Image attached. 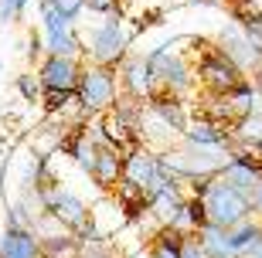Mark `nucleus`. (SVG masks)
Listing matches in <instances>:
<instances>
[{
  "mask_svg": "<svg viewBox=\"0 0 262 258\" xmlns=\"http://www.w3.org/2000/svg\"><path fill=\"white\" fill-rule=\"evenodd\" d=\"M201 201H204V210H208V224H218V228H235V224L252 218V201L245 194H238L235 187L222 183L218 177H211Z\"/></svg>",
  "mask_w": 262,
  "mask_h": 258,
  "instance_id": "obj_5",
  "label": "nucleus"
},
{
  "mask_svg": "<svg viewBox=\"0 0 262 258\" xmlns=\"http://www.w3.org/2000/svg\"><path fill=\"white\" fill-rule=\"evenodd\" d=\"M78 255H82V245L75 241L72 231H58V234L41 238V258H78Z\"/></svg>",
  "mask_w": 262,
  "mask_h": 258,
  "instance_id": "obj_17",
  "label": "nucleus"
},
{
  "mask_svg": "<svg viewBox=\"0 0 262 258\" xmlns=\"http://www.w3.org/2000/svg\"><path fill=\"white\" fill-rule=\"evenodd\" d=\"M259 160H262V146H259Z\"/></svg>",
  "mask_w": 262,
  "mask_h": 258,
  "instance_id": "obj_31",
  "label": "nucleus"
},
{
  "mask_svg": "<svg viewBox=\"0 0 262 258\" xmlns=\"http://www.w3.org/2000/svg\"><path fill=\"white\" fill-rule=\"evenodd\" d=\"M24 17V7L20 0H0V24H14V20Z\"/></svg>",
  "mask_w": 262,
  "mask_h": 258,
  "instance_id": "obj_24",
  "label": "nucleus"
},
{
  "mask_svg": "<svg viewBox=\"0 0 262 258\" xmlns=\"http://www.w3.org/2000/svg\"><path fill=\"white\" fill-rule=\"evenodd\" d=\"M133 34H136V28H129L123 14H106V20H99L96 28H89L82 34V61L119 68L123 58L129 55Z\"/></svg>",
  "mask_w": 262,
  "mask_h": 258,
  "instance_id": "obj_2",
  "label": "nucleus"
},
{
  "mask_svg": "<svg viewBox=\"0 0 262 258\" xmlns=\"http://www.w3.org/2000/svg\"><path fill=\"white\" fill-rule=\"evenodd\" d=\"M242 258H262V238L255 241V245H252V248H249V251H245Z\"/></svg>",
  "mask_w": 262,
  "mask_h": 258,
  "instance_id": "obj_28",
  "label": "nucleus"
},
{
  "mask_svg": "<svg viewBox=\"0 0 262 258\" xmlns=\"http://www.w3.org/2000/svg\"><path fill=\"white\" fill-rule=\"evenodd\" d=\"M38 20H41V31H68V28H75V20L68 17V14H61L51 0H38Z\"/></svg>",
  "mask_w": 262,
  "mask_h": 258,
  "instance_id": "obj_20",
  "label": "nucleus"
},
{
  "mask_svg": "<svg viewBox=\"0 0 262 258\" xmlns=\"http://www.w3.org/2000/svg\"><path fill=\"white\" fill-rule=\"evenodd\" d=\"M78 109L85 119H96V115L109 112L113 105L119 102V75L116 68L106 65H92V61H82V75H78Z\"/></svg>",
  "mask_w": 262,
  "mask_h": 258,
  "instance_id": "obj_4",
  "label": "nucleus"
},
{
  "mask_svg": "<svg viewBox=\"0 0 262 258\" xmlns=\"http://www.w3.org/2000/svg\"><path fill=\"white\" fill-rule=\"evenodd\" d=\"M34 75L41 78V88H75L78 75H82V58L45 55Z\"/></svg>",
  "mask_w": 262,
  "mask_h": 258,
  "instance_id": "obj_10",
  "label": "nucleus"
},
{
  "mask_svg": "<svg viewBox=\"0 0 262 258\" xmlns=\"http://www.w3.org/2000/svg\"><path fill=\"white\" fill-rule=\"evenodd\" d=\"M259 238H262V221L255 218V214H252L249 221H242V224L228 228V241H232V251H235L238 258H242L245 251L252 248V245H255Z\"/></svg>",
  "mask_w": 262,
  "mask_h": 258,
  "instance_id": "obj_18",
  "label": "nucleus"
},
{
  "mask_svg": "<svg viewBox=\"0 0 262 258\" xmlns=\"http://www.w3.org/2000/svg\"><path fill=\"white\" fill-rule=\"evenodd\" d=\"M85 4L89 14H99V17H106V14H119L123 7V0H82Z\"/></svg>",
  "mask_w": 262,
  "mask_h": 258,
  "instance_id": "obj_23",
  "label": "nucleus"
},
{
  "mask_svg": "<svg viewBox=\"0 0 262 258\" xmlns=\"http://www.w3.org/2000/svg\"><path fill=\"white\" fill-rule=\"evenodd\" d=\"M214 44H218V48L225 51V55L232 58L235 65L242 68L245 75H249V72H252L255 65H259V51L252 48V44H249V41H245V34H242V28H238V24H228V28L222 31V34H218V41H214Z\"/></svg>",
  "mask_w": 262,
  "mask_h": 258,
  "instance_id": "obj_13",
  "label": "nucleus"
},
{
  "mask_svg": "<svg viewBox=\"0 0 262 258\" xmlns=\"http://www.w3.org/2000/svg\"><path fill=\"white\" fill-rule=\"evenodd\" d=\"M45 55H65V58H82V34L75 28L68 31H41Z\"/></svg>",
  "mask_w": 262,
  "mask_h": 258,
  "instance_id": "obj_15",
  "label": "nucleus"
},
{
  "mask_svg": "<svg viewBox=\"0 0 262 258\" xmlns=\"http://www.w3.org/2000/svg\"><path fill=\"white\" fill-rule=\"evenodd\" d=\"M184 38H174L154 48L146 55V65H150V75H154V88L164 92V96H177L187 99L194 92L198 78H194V48H181Z\"/></svg>",
  "mask_w": 262,
  "mask_h": 258,
  "instance_id": "obj_1",
  "label": "nucleus"
},
{
  "mask_svg": "<svg viewBox=\"0 0 262 258\" xmlns=\"http://www.w3.org/2000/svg\"><path fill=\"white\" fill-rule=\"evenodd\" d=\"M51 4H55L61 14H68L72 20H78L82 14H85V4H82V0H51Z\"/></svg>",
  "mask_w": 262,
  "mask_h": 258,
  "instance_id": "obj_26",
  "label": "nucleus"
},
{
  "mask_svg": "<svg viewBox=\"0 0 262 258\" xmlns=\"http://www.w3.org/2000/svg\"><path fill=\"white\" fill-rule=\"evenodd\" d=\"M194 78L204 96H232L242 82H249V75L218 44L198 38H194Z\"/></svg>",
  "mask_w": 262,
  "mask_h": 258,
  "instance_id": "obj_3",
  "label": "nucleus"
},
{
  "mask_svg": "<svg viewBox=\"0 0 262 258\" xmlns=\"http://www.w3.org/2000/svg\"><path fill=\"white\" fill-rule=\"evenodd\" d=\"M238 28H242L245 41H249V44H252V48L262 55V14H249V17H238Z\"/></svg>",
  "mask_w": 262,
  "mask_h": 258,
  "instance_id": "obj_22",
  "label": "nucleus"
},
{
  "mask_svg": "<svg viewBox=\"0 0 262 258\" xmlns=\"http://www.w3.org/2000/svg\"><path fill=\"white\" fill-rule=\"evenodd\" d=\"M181 143L184 146H198V150H232V136H228V126L214 123L208 115H191L181 133Z\"/></svg>",
  "mask_w": 262,
  "mask_h": 258,
  "instance_id": "obj_7",
  "label": "nucleus"
},
{
  "mask_svg": "<svg viewBox=\"0 0 262 258\" xmlns=\"http://www.w3.org/2000/svg\"><path fill=\"white\" fill-rule=\"evenodd\" d=\"M14 88L20 92L24 102H41V92H45V88H41V78L34 75V72H20V75L14 78Z\"/></svg>",
  "mask_w": 262,
  "mask_h": 258,
  "instance_id": "obj_21",
  "label": "nucleus"
},
{
  "mask_svg": "<svg viewBox=\"0 0 262 258\" xmlns=\"http://www.w3.org/2000/svg\"><path fill=\"white\" fill-rule=\"evenodd\" d=\"M198 241H201V248L208 258H238L232 251V241H228V228H218V224H201L194 231Z\"/></svg>",
  "mask_w": 262,
  "mask_h": 258,
  "instance_id": "obj_16",
  "label": "nucleus"
},
{
  "mask_svg": "<svg viewBox=\"0 0 262 258\" xmlns=\"http://www.w3.org/2000/svg\"><path fill=\"white\" fill-rule=\"evenodd\" d=\"M160 173H164V170H160V153L150 150L146 143H136L133 150L123 153V180L136 183L140 191H146Z\"/></svg>",
  "mask_w": 262,
  "mask_h": 258,
  "instance_id": "obj_8",
  "label": "nucleus"
},
{
  "mask_svg": "<svg viewBox=\"0 0 262 258\" xmlns=\"http://www.w3.org/2000/svg\"><path fill=\"white\" fill-rule=\"evenodd\" d=\"M0 258H41V238L28 224H4L0 231Z\"/></svg>",
  "mask_w": 262,
  "mask_h": 258,
  "instance_id": "obj_11",
  "label": "nucleus"
},
{
  "mask_svg": "<svg viewBox=\"0 0 262 258\" xmlns=\"http://www.w3.org/2000/svg\"><path fill=\"white\" fill-rule=\"evenodd\" d=\"M0 72H4V58H0Z\"/></svg>",
  "mask_w": 262,
  "mask_h": 258,
  "instance_id": "obj_30",
  "label": "nucleus"
},
{
  "mask_svg": "<svg viewBox=\"0 0 262 258\" xmlns=\"http://www.w3.org/2000/svg\"><path fill=\"white\" fill-rule=\"evenodd\" d=\"M252 214L262 221V183L255 187V194H252Z\"/></svg>",
  "mask_w": 262,
  "mask_h": 258,
  "instance_id": "obj_27",
  "label": "nucleus"
},
{
  "mask_svg": "<svg viewBox=\"0 0 262 258\" xmlns=\"http://www.w3.org/2000/svg\"><path fill=\"white\" fill-rule=\"evenodd\" d=\"M181 258H208L201 248V241H198V234H184L181 238Z\"/></svg>",
  "mask_w": 262,
  "mask_h": 258,
  "instance_id": "obj_25",
  "label": "nucleus"
},
{
  "mask_svg": "<svg viewBox=\"0 0 262 258\" xmlns=\"http://www.w3.org/2000/svg\"><path fill=\"white\" fill-rule=\"evenodd\" d=\"M89 180L96 183L99 191L113 194L116 183L123 180V153L113 150V146H99L96 150V163H92V170H89Z\"/></svg>",
  "mask_w": 262,
  "mask_h": 258,
  "instance_id": "obj_12",
  "label": "nucleus"
},
{
  "mask_svg": "<svg viewBox=\"0 0 262 258\" xmlns=\"http://www.w3.org/2000/svg\"><path fill=\"white\" fill-rule=\"evenodd\" d=\"M204 4H232V0H204Z\"/></svg>",
  "mask_w": 262,
  "mask_h": 258,
  "instance_id": "obj_29",
  "label": "nucleus"
},
{
  "mask_svg": "<svg viewBox=\"0 0 262 258\" xmlns=\"http://www.w3.org/2000/svg\"><path fill=\"white\" fill-rule=\"evenodd\" d=\"M214 177H218L222 183H228V187H235L238 194H245V197L252 201L255 187L262 183V160L255 153H249V150H232V160L225 163Z\"/></svg>",
  "mask_w": 262,
  "mask_h": 258,
  "instance_id": "obj_6",
  "label": "nucleus"
},
{
  "mask_svg": "<svg viewBox=\"0 0 262 258\" xmlns=\"http://www.w3.org/2000/svg\"><path fill=\"white\" fill-rule=\"evenodd\" d=\"M181 238L170 228H157V234L150 238V258H181Z\"/></svg>",
  "mask_w": 262,
  "mask_h": 258,
  "instance_id": "obj_19",
  "label": "nucleus"
},
{
  "mask_svg": "<svg viewBox=\"0 0 262 258\" xmlns=\"http://www.w3.org/2000/svg\"><path fill=\"white\" fill-rule=\"evenodd\" d=\"M119 75V92L126 99H136V102H146V99L154 96V75H150V65H146V58L140 55H126L123 58V65L116 68Z\"/></svg>",
  "mask_w": 262,
  "mask_h": 258,
  "instance_id": "obj_9",
  "label": "nucleus"
},
{
  "mask_svg": "<svg viewBox=\"0 0 262 258\" xmlns=\"http://www.w3.org/2000/svg\"><path fill=\"white\" fill-rule=\"evenodd\" d=\"M228 136H232V150H249V153L259 156V146H262V109L242 115L228 126Z\"/></svg>",
  "mask_w": 262,
  "mask_h": 258,
  "instance_id": "obj_14",
  "label": "nucleus"
}]
</instances>
